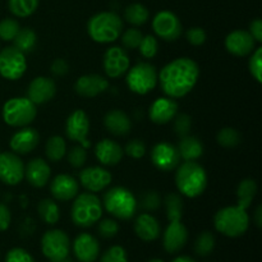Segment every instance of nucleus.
<instances>
[{
    "label": "nucleus",
    "instance_id": "nucleus-34",
    "mask_svg": "<svg viewBox=\"0 0 262 262\" xmlns=\"http://www.w3.org/2000/svg\"><path fill=\"white\" fill-rule=\"evenodd\" d=\"M124 18L128 23L138 27V26H142L147 22L148 18H150V12L143 4L133 3L125 8Z\"/></svg>",
    "mask_w": 262,
    "mask_h": 262
},
{
    "label": "nucleus",
    "instance_id": "nucleus-48",
    "mask_svg": "<svg viewBox=\"0 0 262 262\" xmlns=\"http://www.w3.org/2000/svg\"><path fill=\"white\" fill-rule=\"evenodd\" d=\"M123 151H124V152L127 154L129 158L141 159V158H143L146 154V145L143 141L135 138V140H130L129 142L125 145L124 150Z\"/></svg>",
    "mask_w": 262,
    "mask_h": 262
},
{
    "label": "nucleus",
    "instance_id": "nucleus-17",
    "mask_svg": "<svg viewBox=\"0 0 262 262\" xmlns=\"http://www.w3.org/2000/svg\"><path fill=\"white\" fill-rule=\"evenodd\" d=\"M187 242H188V230H187L186 225L182 223V220L169 222L163 234L164 250L170 255H174L183 250Z\"/></svg>",
    "mask_w": 262,
    "mask_h": 262
},
{
    "label": "nucleus",
    "instance_id": "nucleus-20",
    "mask_svg": "<svg viewBox=\"0 0 262 262\" xmlns=\"http://www.w3.org/2000/svg\"><path fill=\"white\" fill-rule=\"evenodd\" d=\"M225 49L234 56H247L256 49V41L248 31H232L225 37Z\"/></svg>",
    "mask_w": 262,
    "mask_h": 262
},
{
    "label": "nucleus",
    "instance_id": "nucleus-36",
    "mask_svg": "<svg viewBox=\"0 0 262 262\" xmlns=\"http://www.w3.org/2000/svg\"><path fill=\"white\" fill-rule=\"evenodd\" d=\"M40 0H8L10 13L18 18H27L36 12Z\"/></svg>",
    "mask_w": 262,
    "mask_h": 262
},
{
    "label": "nucleus",
    "instance_id": "nucleus-6",
    "mask_svg": "<svg viewBox=\"0 0 262 262\" xmlns=\"http://www.w3.org/2000/svg\"><path fill=\"white\" fill-rule=\"evenodd\" d=\"M104 207L112 216L119 220H129L136 215L138 201L125 187H113L104 194Z\"/></svg>",
    "mask_w": 262,
    "mask_h": 262
},
{
    "label": "nucleus",
    "instance_id": "nucleus-33",
    "mask_svg": "<svg viewBox=\"0 0 262 262\" xmlns=\"http://www.w3.org/2000/svg\"><path fill=\"white\" fill-rule=\"evenodd\" d=\"M37 43V35L30 27L19 28L15 37L13 38V46L22 51L23 54L31 53Z\"/></svg>",
    "mask_w": 262,
    "mask_h": 262
},
{
    "label": "nucleus",
    "instance_id": "nucleus-10",
    "mask_svg": "<svg viewBox=\"0 0 262 262\" xmlns=\"http://www.w3.org/2000/svg\"><path fill=\"white\" fill-rule=\"evenodd\" d=\"M27 69L26 54L15 46H7L0 50V76L8 81L22 78Z\"/></svg>",
    "mask_w": 262,
    "mask_h": 262
},
{
    "label": "nucleus",
    "instance_id": "nucleus-44",
    "mask_svg": "<svg viewBox=\"0 0 262 262\" xmlns=\"http://www.w3.org/2000/svg\"><path fill=\"white\" fill-rule=\"evenodd\" d=\"M100 262H128L127 251L122 246H112L102 253Z\"/></svg>",
    "mask_w": 262,
    "mask_h": 262
},
{
    "label": "nucleus",
    "instance_id": "nucleus-43",
    "mask_svg": "<svg viewBox=\"0 0 262 262\" xmlns=\"http://www.w3.org/2000/svg\"><path fill=\"white\" fill-rule=\"evenodd\" d=\"M97 233L104 239H112L119 233V224L114 219H102L99 222Z\"/></svg>",
    "mask_w": 262,
    "mask_h": 262
},
{
    "label": "nucleus",
    "instance_id": "nucleus-29",
    "mask_svg": "<svg viewBox=\"0 0 262 262\" xmlns=\"http://www.w3.org/2000/svg\"><path fill=\"white\" fill-rule=\"evenodd\" d=\"M178 152L184 161H197L204 155V145L196 136H184L181 137L178 143Z\"/></svg>",
    "mask_w": 262,
    "mask_h": 262
},
{
    "label": "nucleus",
    "instance_id": "nucleus-42",
    "mask_svg": "<svg viewBox=\"0 0 262 262\" xmlns=\"http://www.w3.org/2000/svg\"><path fill=\"white\" fill-rule=\"evenodd\" d=\"M138 205L145 211H156L161 205V197L156 191H146L141 196Z\"/></svg>",
    "mask_w": 262,
    "mask_h": 262
},
{
    "label": "nucleus",
    "instance_id": "nucleus-38",
    "mask_svg": "<svg viewBox=\"0 0 262 262\" xmlns=\"http://www.w3.org/2000/svg\"><path fill=\"white\" fill-rule=\"evenodd\" d=\"M216 141L220 146L225 148H232L239 145L241 135L237 129L232 127L223 128L219 130L216 136Z\"/></svg>",
    "mask_w": 262,
    "mask_h": 262
},
{
    "label": "nucleus",
    "instance_id": "nucleus-40",
    "mask_svg": "<svg viewBox=\"0 0 262 262\" xmlns=\"http://www.w3.org/2000/svg\"><path fill=\"white\" fill-rule=\"evenodd\" d=\"M138 49H140L141 55H142L145 59L155 58V56L158 55V51H159L158 38L152 35L143 36Z\"/></svg>",
    "mask_w": 262,
    "mask_h": 262
},
{
    "label": "nucleus",
    "instance_id": "nucleus-32",
    "mask_svg": "<svg viewBox=\"0 0 262 262\" xmlns=\"http://www.w3.org/2000/svg\"><path fill=\"white\" fill-rule=\"evenodd\" d=\"M45 155L51 163H58L63 160L67 155V143L66 140L60 136H51L45 145Z\"/></svg>",
    "mask_w": 262,
    "mask_h": 262
},
{
    "label": "nucleus",
    "instance_id": "nucleus-37",
    "mask_svg": "<svg viewBox=\"0 0 262 262\" xmlns=\"http://www.w3.org/2000/svg\"><path fill=\"white\" fill-rule=\"evenodd\" d=\"M215 248V237L211 232H202L194 242V252L200 257L211 255Z\"/></svg>",
    "mask_w": 262,
    "mask_h": 262
},
{
    "label": "nucleus",
    "instance_id": "nucleus-15",
    "mask_svg": "<svg viewBox=\"0 0 262 262\" xmlns=\"http://www.w3.org/2000/svg\"><path fill=\"white\" fill-rule=\"evenodd\" d=\"M151 160L152 164L161 171L176 170L181 164L178 148L168 142L156 143L151 151Z\"/></svg>",
    "mask_w": 262,
    "mask_h": 262
},
{
    "label": "nucleus",
    "instance_id": "nucleus-21",
    "mask_svg": "<svg viewBox=\"0 0 262 262\" xmlns=\"http://www.w3.org/2000/svg\"><path fill=\"white\" fill-rule=\"evenodd\" d=\"M40 142V135L35 128L23 127L12 136L9 146L12 152L17 155H27L37 147Z\"/></svg>",
    "mask_w": 262,
    "mask_h": 262
},
{
    "label": "nucleus",
    "instance_id": "nucleus-28",
    "mask_svg": "<svg viewBox=\"0 0 262 262\" xmlns=\"http://www.w3.org/2000/svg\"><path fill=\"white\" fill-rule=\"evenodd\" d=\"M104 125L112 135L125 136L132 128V122L123 110L114 109L105 114Z\"/></svg>",
    "mask_w": 262,
    "mask_h": 262
},
{
    "label": "nucleus",
    "instance_id": "nucleus-25",
    "mask_svg": "<svg viewBox=\"0 0 262 262\" xmlns=\"http://www.w3.org/2000/svg\"><path fill=\"white\" fill-rule=\"evenodd\" d=\"M51 176V169L48 161L41 158H35L25 165V178L35 188H42L48 184Z\"/></svg>",
    "mask_w": 262,
    "mask_h": 262
},
{
    "label": "nucleus",
    "instance_id": "nucleus-12",
    "mask_svg": "<svg viewBox=\"0 0 262 262\" xmlns=\"http://www.w3.org/2000/svg\"><path fill=\"white\" fill-rule=\"evenodd\" d=\"M152 30L161 40L176 41L182 35L181 19L170 10H161L154 17Z\"/></svg>",
    "mask_w": 262,
    "mask_h": 262
},
{
    "label": "nucleus",
    "instance_id": "nucleus-55",
    "mask_svg": "<svg viewBox=\"0 0 262 262\" xmlns=\"http://www.w3.org/2000/svg\"><path fill=\"white\" fill-rule=\"evenodd\" d=\"M171 262H197V261H194L193 258H191L189 256H178V257L174 258Z\"/></svg>",
    "mask_w": 262,
    "mask_h": 262
},
{
    "label": "nucleus",
    "instance_id": "nucleus-35",
    "mask_svg": "<svg viewBox=\"0 0 262 262\" xmlns=\"http://www.w3.org/2000/svg\"><path fill=\"white\" fill-rule=\"evenodd\" d=\"M169 222H179L183 216V199L178 193H169L164 200Z\"/></svg>",
    "mask_w": 262,
    "mask_h": 262
},
{
    "label": "nucleus",
    "instance_id": "nucleus-49",
    "mask_svg": "<svg viewBox=\"0 0 262 262\" xmlns=\"http://www.w3.org/2000/svg\"><path fill=\"white\" fill-rule=\"evenodd\" d=\"M5 262H36L28 251L25 248L14 247L7 253L5 256Z\"/></svg>",
    "mask_w": 262,
    "mask_h": 262
},
{
    "label": "nucleus",
    "instance_id": "nucleus-57",
    "mask_svg": "<svg viewBox=\"0 0 262 262\" xmlns=\"http://www.w3.org/2000/svg\"><path fill=\"white\" fill-rule=\"evenodd\" d=\"M61 262H74V261H72V260H68V258H66V260H63Z\"/></svg>",
    "mask_w": 262,
    "mask_h": 262
},
{
    "label": "nucleus",
    "instance_id": "nucleus-18",
    "mask_svg": "<svg viewBox=\"0 0 262 262\" xmlns=\"http://www.w3.org/2000/svg\"><path fill=\"white\" fill-rule=\"evenodd\" d=\"M56 94L55 82L48 77H36L30 82L27 89V99H30L33 104L42 105L54 99Z\"/></svg>",
    "mask_w": 262,
    "mask_h": 262
},
{
    "label": "nucleus",
    "instance_id": "nucleus-3",
    "mask_svg": "<svg viewBox=\"0 0 262 262\" xmlns=\"http://www.w3.org/2000/svg\"><path fill=\"white\" fill-rule=\"evenodd\" d=\"M123 20L114 12H100L87 22V33L97 43H110L119 38Z\"/></svg>",
    "mask_w": 262,
    "mask_h": 262
},
{
    "label": "nucleus",
    "instance_id": "nucleus-1",
    "mask_svg": "<svg viewBox=\"0 0 262 262\" xmlns=\"http://www.w3.org/2000/svg\"><path fill=\"white\" fill-rule=\"evenodd\" d=\"M200 77L199 64L191 58H177L163 67L158 73L164 94L171 99H181L196 86Z\"/></svg>",
    "mask_w": 262,
    "mask_h": 262
},
{
    "label": "nucleus",
    "instance_id": "nucleus-50",
    "mask_svg": "<svg viewBox=\"0 0 262 262\" xmlns=\"http://www.w3.org/2000/svg\"><path fill=\"white\" fill-rule=\"evenodd\" d=\"M186 38L191 45L201 46L206 41V32L201 27H192L187 31Z\"/></svg>",
    "mask_w": 262,
    "mask_h": 262
},
{
    "label": "nucleus",
    "instance_id": "nucleus-56",
    "mask_svg": "<svg viewBox=\"0 0 262 262\" xmlns=\"http://www.w3.org/2000/svg\"><path fill=\"white\" fill-rule=\"evenodd\" d=\"M147 262H164V261L160 260V258H151V260H148Z\"/></svg>",
    "mask_w": 262,
    "mask_h": 262
},
{
    "label": "nucleus",
    "instance_id": "nucleus-9",
    "mask_svg": "<svg viewBox=\"0 0 262 262\" xmlns=\"http://www.w3.org/2000/svg\"><path fill=\"white\" fill-rule=\"evenodd\" d=\"M41 251L50 262H61L68 258L71 252V241L61 229H51L43 233L41 238Z\"/></svg>",
    "mask_w": 262,
    "mask_h": 262
},
{
    "label": "nucleus",
    "instance_id": "nucleus-54",
    "mask_svg": "<svg viewBox=\"0 0 262 262\" xmlns=\"http://www.w3.org/2000/svg\"><path fill=\"white\" fill-rule=\"evenodd\" d=\"M253 219H255L256 225H257L258 228H261L262 227V206L261 205H258L257 209H256L255 217H253Z\"/></svg>",
    "mask_w": 262,
    "mask_h": 262
},
{
    "label": "nucleus",
    "instance_id": "nucleus-13",
    "mask_svg": "<svg viewBox=\"0 0 262 262\" xmlns=\"http://www.w3.org/2000/svg\"><path fill=\"white\" fill-rule=\"evenodd\" d=\"M25 179V164L14 152H0V181L7 186H17Z\"/></svg>",
    "mask_w": 262,
    "mask_h": 262
},
{
    "label": "nucleus",
    "instance_id": "nucleus-24",
    "mask_svg": "<svg viewBox=\"0 0 262 262\" xmlns=\"http://www.w3.org/2000/svg\"><path fill=\"white\" fill-rule=\"evenodd\" d=\"M50 192L58 201H71L79 192L78 182L68 174H59L51 181Z\"/></svg>",
    "mask_w": 262,
    "mask_h": 262
},
{
    "label": "nucleus",
    "instance_id": "nucleus-31",
    "mask_svg": "<svg viewBox=\"0 0 262 262\" xmlns=\"http://www.w3.org/2000/svg\"><path fill=\"white\" fill-rule=\"evenodd\" d=\"M40 219L48 225H55L60 219V209L58 204L51 199H42L37 205Z\"/></svg>",
    "mask_w": 262,
    "mask_h": 262
},
{
    "label": "nucleus",
    "instance_id": "nucleus-8",
    "mask_svg": "<svg viewBox=\"0 0 262 262\" xmlns=\"http://www.w3.org/2000/svg\"><path fill=\"white\" fill-rule=\"evenodd\" d=\"M158 73L155 66L142 61L128 69L125 83L135 94L146 95L158 86Z\"/></svg>",
    "mask_w": 262,
    "mask_h": 262
},
{
    "label": "nucleus",
    "instance_id": "nucleus-11",
    "mask_svg": "<svg viewBox=\"0 0 262 262\" xmlns=\"http://www.w3.org/2000/svg\"><path fill=\"white\" fill-rule=\"evenodd\" d=\"M90 133V119L84 110L77 109L67 118L66 135L73 142L83 146L84 148L90 147L89 141Z\"/></svg>",
    "mask_w": 262,
    "mask_h": 262
},
{
    "label": "nucleus",
    "instance_id": "nucleus-52",
    "mask_svg": "<svg viewBox=\"0 0 262 262\" xmlns=\"http://www.w3.org/2000/svg\"><path fill=\"white\" fill-rule=\"evenodd\" d=\"M12 223V214L7 205L0 204V232H5Z\"/></svg>",
    "mask_w": 262,
    "mask_h": 262
},
{
    "label": "nucleus",
    "instance_id": "nucleus-19",
    "mask_svg": "<svg viewBox=\"0 0 262 262\" xmlns=\"http://www.w3.org/2000/svg\"><path fill=\"white\" fill-rule=\"evenodd\" d=\"M72 248H73L74 257L79 262H95L99 258V241L90 233H81L77 235Z\"/></svg>",
    "mask_w": 262,
    "mask_h": 262
},
{
    "label": "nucleus",
    "instance_id": "nucleus-46",
    "mask_svg": "<svg viewBox=\"0 0 262 262\" xmlns=\"http://www.w3.org/2000/svg\"><path fill=\"white\" fill-rule=\"evenodd\" d=\"M86 160L87 151L83 146H74V147H72L71 151L68 152V161L73 168H82V166L84 165V163H86Z\"/></svg>",
    "mask_w": 262,
    "mask_h": 262
},
{
    "label": "nucleus",
    "instance_id": "nucleus-7",
    "mask_svg": "<svg viewBox=\"0 0 262 262\" xmlns=\"http://www.w3.org/2000/svg\"><path fill=\"white\" fill-rule=\"evenodd\" d=\"M5 124L15 128L28 127L37 115L36 105L27 97H12L4 104L2 110Z\"/></svg>",
    "mask_w": 262,
    "mask_h": 262
},
{
    "label": "nucleus",
    "instance_id": "nucleus-14",
    "mask_svg": "<svg viewBox=\"0 0 262 262\" xmlns=\"http://www.w3.org/2000/svg\"><path fill=\"white\" fill-rule=\"evenodd\" d=\"M102 66H104V72L106 77L118 78V77L127 73V71L129 69V56H128L125 49L119 48V46H113L105 51Z\"/></svg>",
    "mask_w": 262,
    "mask_h": 262
},
{
    "label": "nucleus",
    "instance_id": "nucleus-53",
    "mask_svg": "<svg viewBox=\"0 0 262 262\" xmlns=\"http://www.w3.org/2000/svg\"><path fill=\"white\" fill-rule=\"evenodd\" d=\"M248 32L252 35V37L255 38L256 42H261L262 41V20L260 18H256L251 22L250 25V31Z\"/></svg>",
    "mask_w": 262,
    "mask_h": 262
},
{
    "label": "nucleus",
    "instance_id": "nucleus-30",
    "mask_svg": "<svg viewBox=\"0 0 262 262\" xmlns=\"http://www.w3.org/2000/svg\"><path fill=\"white\" fill-rule=\"evenodd\" d=\"M257 183L253 179H243L237 188V205L242 209L247 210L252 204L253 199L257 194Z\"/></svg>",
    "mask_w": 262,
    "mask_h": 262
},
{
    "label": "nucleus",
    "instance_id": "nucleus-23",
    "mask_svg": "<svg viewBox=\"0 0 262 262\" xmlns=\"http://www.w3.org/2000/svg\"><path fill=\"white\" fill-rule=\"evenodd\" d=\"M109 89V81L100 74H84L74 83V90L79 96L96 97Z\"/></svg>",
    "mask_w": 262,
    "mask_h": 262
},
{
    "label": "nucleus",
    "instance_id": "nucleus-41",
    "mask_svg": "<svg viewBox=\"0 0 262 262\" xmlns=\"http://www.w3.org/2000/svg\"><path fill=\"white\" fill-rule=\"evenodd\" d=\"M250 61H248V69L253 79L261 83L262 82V48H256L252 51Z\"/></svg>",
    "mask_w": 262,
    "mask_h": 262
},
{
    "label": "nucleus",
    "instance_id": "nucleus-4",
    "mask_svg": "<svg viewBox=\"0 0 262 262\" xmlns=\"http://www.w3.org/2000/svg\"><path fill=\"white\" fill-rule=\"evenodd\" d=\"M214 227L225 237H242L250 228V215L238 205L223 207L215 214Z\"/></svg>",
    "mask_w": 262,
    "mask_h": 262
},
{
    "label": "nucleus",
    "instance_id": "nucleus-26",
    "mask_svg": "<svg viewBox=\"0 0 262 262\" xmlns=\"http://www.w3.org/2000/svg\"><path fill=\"white\" fill-rule=\"evenodd\" d=\"M95 155L102 165L114 166L122 161L124 151L118 142L104 138L95 146Z\"/></svg>",
    "mask_w": 262,
    "mask_h": 262
},
{
    "label": "nucleus",
    "instance_id": "nucleus-39",
    "mask_svg": "<svg viewBox=\"0 0 262 262\" xmlns=\"http://www.w3.org/2000/svg\"><path fill=\"white\" fill-rule=\"evenodd\" d=\"M19 22L14 18H4L0 20V40L13 41L19 31Z\"/></svg>",
    "mask_w": 262,
    "mask_h": 262
},
{
    "label": "nucleus",
    "instance_id": "nucleus-47",
    "mask_svg": "<svg viewBox=\"0 0 262 262\" xmlns=\"http://www.w3.org/2000/svg\"><path fill=\"white\" fill-rule=\"evenodd\" d=\"M192 127V118L188 114H177L174 118V130L178 137H184Z\"/></svg>",
    "mask_w": 262,
    "mask_h": 262
},
{
    "label": "nucleus",
    "instance_id": "nucleus-22",
    "mask_svg": "<svg viewBox=\"0 0 262 262\" xmlns=\"http://www.w3.org/2000/svg\"><path fill=\"white\" fill-rule=\"evenodd\" d=\"M178 114V104L171 97H159L151 104L148 109L150 120L155 124H166Z\"/></svg>",
    "mask_w": 262,
    "mask_h": 262
},
{
    "label": "nucleus",
    "instance_id": "nucleus-16",
    "mask_svg": "<svg viewBox=\"0 0 262 262\" xmlns=\"http://www.w3.org/2000/svg\"><path fill=\"white\" fill-rule=\"evenodd\" d=\"M112 174L102 166H89L79 173V182L84 189L91 193H97L109 187L112 183Z\"/></svg>",
    "mask_w": 262,
    "mask_h": 262
},
{
    "label": "nucleus",
    "instance_id": "nucleus-51",
    "mask_svg": "<svg viewBox=\"0 0 262 262\" xmlns=\"http://www.w3.org/2000/svg\"><path fill=\"white\" fill-rule=\"evenodd\" d=\"M50 71L55 77H64L69 72V64L64 59H55L51 64Z\"/></svg>",
    "mask_w": 262,
    "mask_h": 262
},
{
    "label": "nucleus",
    "instance_id": "nucleus-5",
    "mask_svg": "<svg viewBox=\"0 0 262 262\" xmlns=\"http://www.w3.org/2000/svg\"><path fill=\"white\" fill-rule=\"evenodd\" d=\"M73 200L71 217L74 225L79 228H90L101 219L102 205L96 194L84 192L77 194Z\"/></svg>",
    "mask_w": 262,
    "mask_h": 262
},
{
    "label": "nucleus",
    "instance_id": "nucleus-2",
    "mask_svg": "<svg viewBox=\"0 0 262 262\" xmlns=\"http://www.w3.org/2000/svg\"><path fill=\"white\" fill-rule=\"evenodd\" d=\"M176 186L182 196L196 199L207 187L206 170L197 161H184L177 168Z\"/></svg>",
    "mask_w": 262,
    "mask_h": 262
},
{
    "label": "nucleus",
    "instance_id": "nucleus-27",
    "mask_svg": "<svg viewBox=\"0 0 262 262\" xmlns=\"http://www.w3.org/2000/svg\"><path fill=\"white\" fill-rule=\"evenodd\" d=\"M135 233L143 242H154L160 237L161 228L158 219L148 212L140 214L135 220Z\"/></svg>",
    "mask_w": 262,
    "mask_h": 262
},
{
    "label": "nucleus",
    "instance_id": "nucleus-45",
    "mask_svg": "<svg viewBox=\"0 0 262 262\" xmlns=\"http://www.w3.org/2000/svg\"><path fill=\"white\" fill-rule=\"evenodd\" d=\"M143 35L138 28H128L122 36V43L127 50H135L140 46Z\"/></svg>",
    "mask_w": 262,
    "mask_h": 262
}]
</instances>
